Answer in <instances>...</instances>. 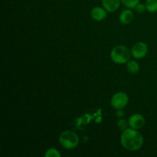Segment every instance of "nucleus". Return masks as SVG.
Wrapping results in <instances>:
<instances>
[{
  "mask_svg": "<svg viewBox=\"0 0 157 157\" xmlns=\"http://www.w3.org/2000/svg\"><path fill=\"white\" fill-rule=\"evenodd\" d=\"M144 139L138 130L127 128L121 135V144L125 150L130 152L139 150L143 147Z\"/></svg>",
  "mask_w": 157,
  "mask_h": 157,
  "instance_id": "nucleus-1",
  "label": "nucleus"
},
{
  "mask_svg": "<svg viewBox=\"0 0 157 157\" xmlns=\"http://www.w3.org/2000/svg\"><path fill=\"white\" fill-rule=\"evenodd\" d=\"M131 52L128 48L123 44H119L113 48L110 52V58L117 64H127L130 59Z\"/></svg>",
  "mask_w": 157,
  "mask_h": 157,
  "instance_id": "nucleus-2",
  "label": "nucleus"
},
{
  "mask_svg": "<svg viewBox=\"0 0 157 157\" xmlns=\"http://www.w3.org/2000/svg\"><path fill=\"white\" fill-rule=\"evenodd\" d=\"M79 142V136L73 130H64L59 136L60 144L66 150H74L78 147Z\"/></svg>",
  "mask_w": 157,
  "mask_h": 157,
  "instance_id": "nucleus-3",
  "label": "nucleus"
},
{
  "mask_svg": "<svg viewBox=\"0 0 157 157\" xmlns=\"http://www.w3.org/2000/svg\"><path fill=\"white\" fill-rule=\"evenodd\" d=\"M129 103V97L127 93L123 91L117 92L110 99V105L115 110L124 109Z\"/></svg>",
  "mask_w": 157,
  "mask_h": 157,
  "instance_id": "nucleus-4",
  "label": "nucleus"
},
{
  "mask_svg": "<svg viewBox=\"0 0 157 157\" xmlns=\"http://www.w3.org/2000/svg\"><path fill=\"white\" fill-rule=\"evenodd\" d=\"M149 48L148 45L145 42L139 41L132 46L130 49L131 55L135 59H142L144 57L147 56L148 53Z\"/></svg>",
  "mask_w": 157,
  "mask_h": 157,
  "instance_id": "nucleus-5",
  "label": "nucleus"
},
{
  "mask_svg": "<svg viewBox=\"0 0 157 157\" xmlns=\"http://www.w3.org/2000/svg\"><path fill=\"white\" fill-rule=\"evenodd\" d=\"M128 122L130 127L135 130H140L143 128L146 124L145 117L140 113H135L130 116Z\"/></svg>",
  "mask_w": 157,
  "mask_h": 157,
  "instance_id": "nucleus-6",
  "label": "nucleus"
},
{
  "mask_svg": "<svg viewBox=\"0 0 157 157\" xmlns=\"http://www.w3.org/2000/svg\"><path fill=\"white\" fill-rule=\"evenodd\" d=\"M107 12H108L104 7L96 6L92 9L91 12H90V16L95 21H101L107 18Z\"/></svg>",
  "mask_w": 157,
  "mask_h": 157,
  "instance_id": "nucleus-7",
  "label": "nucleus"
},
{
  "mask_svg": "<svg viewBox=\"0 0 157 157\" xmlns=\"http://www.w3.org/2000/svg\"><path fill=\"white\" fill-rule=\"evenodd\" d=\"M121 0H101L102 6L108 12H114L120 8Z\"/></svg>",
  "mask_w": 157,
  "mask_h": 157,
  "instance_id": "nucleus-8",
  "label": "nucleus"
},
{
  "mask_svg": "<svg viewBox=\"0 0 157 157\" xmlns=\"http://www.w3.org/2000/svg\"><path fill=\"white\" fill-rule=\"evenodd\" d=\"M134 18L133 12L130 10V9L123 10L121 12L119 16V21L123 25H129L132 22Z\"/></svg>",
  "mask_w": 157,
  "mask_h": 157,
  "instance_id": "nucleus-9",
  "label": "nucleus"
},
{
  "mask_svg": "<svg viewBox=\"0 0 157 157\" xmlns=\"http://www.w3.org/2000/svg\"><path fill=\"white\" fill-rule=\"evenodd\" d=\"M126 64H127L126 67H127V71L130 74L135 75V74H137L140 70L139 63L137 61H134V60H130Z\"/></svg>",
  "mask_w": 157,
  "mask_h": 157,
  "instance_id": "nucleus-10",
  "label": "nucleus"
},
{
  "mask_svg": "<svg viewBox=\"0 0 157 157\" xmlns=\"http://www.w3.org/2000/svg\"><path fill=\"white\" fill-rule=\"evenodd\" d=\"M145 5L147 12L150 13L157 12V0H146Z\"/></svg>",
  "mask_w": 157,
  "mask_h": 157,
  "instance_id": "nucleus-11",
  "label": "nucleus"
},
{
  "mask_svg": "<svg viewBox=\"0 0 157 157\" xmlns=\"http://www.w3.org/2000/svg\"><path fill=\"white\" fill-rule=\"evenodd\" d=\"M121 2L127 9H135L136 6L140 2V0H121Z\"/></svg>",
  "mask_w": 157,
  "mask_h": 157,
  "instance_id": "nucleus-12",
  "label": "nucleus"
},
{
  "mask_svg": "<svg viewBox=\"0 0 157 157\" xmlns=\"http://www.w3.org/2000/svg\"><path fill=\"white\" fill-rule=\"evenodd\" d=\"M45 157H61V154L58 150L55 148H49L44 153Z\"/></svg>",
  "mask_w": 157,
  "mask_h": 157,
  "instance_id": "nucleus-13",
  "label": "nucleus"
},
{
  "mask_svg": "<svg viewBox=\"0 0 157 157\" xmlns=\"http://www.w3.org/2000/svg\"><path fill=\"white\" fill-rule=\"evenodd\" d=\"M117 127L118 128H119L121 130H122V131L127 130V129L129 128V127H130V126H129L128 121L126 119L121 118L117 122Z\"/></svg>",
  "mask_w": 157,
  "mask_h": 157,
  "instance_id": "nucleus-14",
  "label": "nucleus"
},
{
  "mask_svg": "<svg viewBox=\"0 0 157 157\" xmlns=\"http://www.w3.org/2000/svg\"><path fill=\"white\" fill-rule=\"evenodd\" d=\"M135 10H136V12L138 13H144L147 11V8H146V5L145 4H143V3L140 2L137 6L135 7Z\"/></svg>",
  "mask_w": 157,
  "mask_h": 157,
  "instance_id": "nucleus-15",
  "label": "nucleus"
},
{
  "mask_svg": "<svg viewBox=\"0 0 157 157\" xmlns=\"http://www.w3.org/2000/svg\"><path fill=\"white\" fill-rule=\"evenodd\" d=\"M116 116L117 117H119V118L123 117L124 116V110H123V109H120V110H117Z\"/></svg>",
  "mask_w": 157,
  "mask_h": 157,
  "instance_id": "nucleus-16",
  "label": "nucleus"
}]
</instances>
